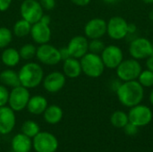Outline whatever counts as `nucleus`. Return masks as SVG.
I'll return each instance as SVG.
<instances>
[{"instance_id": "f257e3e1", "label": "nucleus", "mask_w": 153, "mask_h": 152, "mask_svg": "<svg viewBox=\"0 0 153 152\" xmlns=\"http://www.w3.org/2000/svg\"><path fill=\"white\" fill-rule=\"evenodd\" d=\"M116 93L119 102L123 106L133 108L142 103L144 98V88L137 80L122 82Z\"/></svg>"}, {"instance_id": "f03ea898", "label": "nucleus", "mask_w": 153, "mask_h": 152, "mask_svg": "<svg viewBox=\"0 0 153 152\" xmlns=\"http://www.w3.org/2000/svg\"><path fill=\"white\" fill-rule=\"evenodd\" d=\"M18 74L21 85L29 90L38 87L44 79L43 68L34 62H29L22 65Z\"/></svg>"}, {"instance_id": "7ed1b4c3", "label": "nucleus", "mask_w": 153, "mask_h": 152, "mask_svg": "<svg viewBox=\"0 0 153 152\" xmlns=\"http://www.w3.org/2000/svg\"><path fill=\"white\" fill-rule=\"evenodd\" d=\"M82 73L90 78L100 77L104 71L105 65L100 55L88 52L80 59Z\"/></svg>"}, {"instance_id": "20e7f679", "label": "nucleus", "mask_w": 153, "mask_h": 152, "mask_svg": "<svg viewBox=\"0 0 153 152\" xmlns=\"http://www.w3.org/2000/svg\"><path fill=\"white\" fill-rule=\"evenodd\" d=\"M143 71L140 61L134 58L124 59L121 64L116 68L117 77L121 82L135 81L138 79L141 72Z\"/></svg>"}, {"instance_id": "39448f33", "label": "nucleus", "mask_w": 153, "mask_h": 152, "mask_svg": "<svg viewBox=\"0 0 153 152\" xmlns=\"http://www.w3.org/2000/svg\"><path fill=\"white\" fill-rule=\"evenodd\" d=\"M128 51L132 58L138 61L145 60L152 55V43L146 38L138 37L131 41Z\"/></svg>"}, {"instance_id": "423d86ee", "label": "nucleus", "mask_w": 153, "mask_h": 152, "mask_svg": "<svg viewBox=\"0 0 153 152\" xmlns=\"http://www.w3.org/2000/svg\"><path fill=\"white\" fill-rule=\"evenodd\" d=\"M107 34L113 40H122L128 36V22L121 16H113L107 22Z\"/></svg>"}, {"instance_id": "0eeeda50", "label": "nucleus", "mask_w": 153, "mask_h": 152, "mask_svg": "<svg viewBox=\"0 0 153 152\" xmlns=\"http://www.w3.org/2000/svg\"><path fill=\"white\" fill-rule=\"evenodd\" d=\"M20 13L22 19L34 24L41 19L44 9L38 0H24L20 6Z\"/></svg>"}, {"instance_id": "6e6552de", "label": "nucleus", "mask_w": 153, "mask_h": 152, "mask_svg": "<svg viewBox=\"0 0 153 152\" xmlns=\"http://www.w3.org/2000/svg\"><path fill=\"white\" fill-rule=\"evenodd\" d=\"M30 95L29 89L19 85L17 87L12 88V90L9 94L8 104L9 107L14 111L19 112L26 108L28 102L30 100Z\"/></svg>"}, {"instance_id": "1a4fd4ad", "label": "nucleus", "mask_w": 153, "mask_h": 152, "mask_svg": "<svg viewBox=\"0 0 153 152\" xmlns=\"http://www.w3.org/2000/svg\"><path fill=\"white\" fill-rule=\"evenodd\" d=\"M32 147L36 152H56L58 148V141L48 132H39L33 137Z\"/></svg>"}, {"instance_id": "9d476101", "label": "nucleus", "mask_w": 153, "mask_h": 152, "mask_svg": "<svg viewBox=\"0 0 153 152\" xmlns=\"http://www.w3.org/2000/svg\"><path fill=\"white\" fill-rule=\"evenodd\" d=\"M128 118L130 123L138 127H142L149 125L152 122L153 113L149 107L143 104H138L133 108H130Z\"/></svg>"}, {"instance_id": "9b49d317", "label": "nucleus", "mask_w": 153, "mask_h": 152, "mask_svg": "<svg viewBox=\"0 0 153 152\" xmlns=\"http://www.w3.org/2000/svg\"><path fill=\"white\" fill-rule=\"evenodd\" d=\"M100 56L106 68L116 69L124 60V52L117 45H108L105 47Z\"/></svg>"}, {"instance_id": "f8f14e48", "label": "nucleus", "mask_w": 153, "mask_h": 152, "mask_svg": "<svg viewBox=\"0 0 153 152\" xmlns=\"http://www.w3.org/2000/svg\"><path fill=\"white\" fill-rule=\"evenodd\" d=\"M36 57L41 64L46 65H56L62 61L59 49L48 43L39 45L37 47Z\"/></svg>"}, {"instance_id": "ddd939ff", "label": "nucleus", "mask_w": 153, "mask_h": 152, "mask_svg": "<svg viewBox=\"0 0 153 152\" xmlns=\"http://www.w3.org/2000/svg\"><path fill=\"white\" fill-rule=\"evenodd\" d=\"M107 34V22L102 18H92L84 25V36L88 39H102Z\"/></svg>"}, {"instance_id": "4468645a", "label": "nucleus", "mask_w": 153, "mask_h": 152, "mask_svg": "<svg viewBox=\"0 0 153 152\" xmlns=\"http://www.w3.org/2000/svg\"><path fill=\"white\" fill-rule=\"evenodd\" d=\"M66 47L71 57L81 59L89 52V39L85 36H74L69 40Z\"/></svg>"}, {"instance_id": "2eb2a0df", "label": "nucleus", "mask_w": 153, "mask_h": 152, "mask_svg": "<svg viewBox=\"0 0 153 152\" xmlns=\"http://www.w3.org/2000/svg\"><path fill=\"white\" fill-rule=\"evenodd\" d=\"M43 87L49 93H56L60 91L65 85L66 77L64 73L52 72L43 79Z\"/></svg>"}, {"instance_id": "dca6fc26", "label": "nucleus", "mask_w": 153, "mask_h": 152, "mask_svg": "<svg viewBox=\"0 0 153 152\" xmlns=\"http://www.w3.org/2000/svg\"><path fill=\"white\" fill-rule=\"evenodd\" d=\"M30 36L32 40L39 45L47 44L51 39V30L49 25L38 22L31 25Z\"/></svg>"}, {"instance_id": "f3484780", "label": "nucleus", "mask_w": 153, "mask_h": 152, "mask_svg": "<svg viewBox=\"0 0 153 152\" xmlns=\"http://www.w3.org/2000/svg\"><path fill=\"white\" fill-rule=\"evenodd\" d=\"M16 123L14 111L10 107H0V133H10Z\"/></svg>"}, {"instance_id": "a211bd4d", "label": "nucleus", "mask_w": 153, "mask_h": 152, "mask_svg": "<svg viewBox=\"0 0 153 152\" xmlns=\"http://www.w3.org/2000/svg\"><path fill=\"white\" fill-rule=\"evenodd\" d=\"M63 73L67 78L75 79L79 77L82 73L80 59L70 57L65 60L63 64Z\"/></svg>"}, {"instance_id": "6ab92c4d", "label": "nucleus", "mask_w": 153, "mask_h": 152, "mask_svg": "<svg viewBox=\"0 0 153 152\" xmlns=\"http://www.w3.org/2000/svg\"><path fill=\"white\" fill-rule=\"evenodd\" d=\"M26 108L28 111L32 115H41L48 108V100L45 97L41 95H36L30 98Z\"/></svg>"}, {"instance_id": "aec40b11", "label": "nucleus", "mask_w": 153, "mask_h": 152, "mask_svg": "<svg viewBox=\"0 0 153 152\" xmlns=\"http://www.w3.org/2000/svg\"><path fill=\"white\" fill-rule=\"evenodd\" d=\"M32 148V142L27 135L16 134L12 140V149L13 152H30Z\"/></svg>"}, {"instance_id": "412c9836", "label": "nucleus", "mask_w": 153, "mask_h": 152, "mask_svg": "<svg viewBox=\"0 0 153 152\" xmlns=\"http://www.w3.org/2000/svg\"><path fill=\"white\" fill-rule=\"evenodd\" d=\"M20 60L21 56L19 54V50L13 47L4 48V51L1 55V61L5 66L13 68L20 63Z\"/></svg>"}, {"instance_id": "4be33fe9", "label": "nucleus", "mask_w": 153, "mask_h": 152, "mask_svg": "<svg viewBox=\"0 0 153 152\" xmlns=\"http://www.w3.org/2000/svg\"><path fill=\"white\" fill-rule=\"evenodd\" d=\"M43 114L45 121L50 125H56L59 123L63 118V110L57 105L48 106Z\"/></svg>"}, {"instance_id": "5701e85b", "label": "nucleus", "mask_w": 153, "mask_h": 152, "mask_svg": "<svg viewBox=\"0 0 153 152\" xmlns=\"http://www.w3.org/2000/svg\"><path fill=\"white\" fill-rule=\"evenodd\" d=\"M0 82L1 84L11 88L21 85L18 73L13 69H5L0 73Z\"/></svg>"}, {"instance_id": "b1692460", "label": "nucleus", "mask_w": 153, "mask_h": 152, "mask_svg": "<svg viewBox=\"0 0 153 152\" xmlns=\"http://www.w3.org/2000/svg\"><path fill=\"white\" fill-rule=\"evenodd\" d=\"M31 25L24 19L18 20L13 27V34L17 38H24L30 33Z\"/></svg>"}, {"instance_id": "393cba45", "label": "nucleus", "mask_w": 153, "mask_h": 152, "mask_svg": "<svg viewBox=\"0 0 153 152\" xmlns=\"http://www.w3.org/2000/svg\"><path fill=\"white\" fill-rule=\"evenodd\" d=\"M110 122L116 128H124L129 123L128 114L122 110L115 111L110 116Z\"/></svg>"}, {"instance_id": "a878e982", "label": "nucleus", "mask_w": 153, "mask_h": 152, "mask_svg": "<svg viewBox=\"0 0 153 152\" xmlns=\"http://www.w3.org/2000/svg\"><path fill=\"white\" fill-rule=\"evenodd\" d=\"M39 132V125L32 120H27L22 125V133L30 138L35 137Z\"/></svg>"}, {"instance_id": "bb28decb", "label": "nucleus", "mask_w": 153, "mask_h": 152, "mask_svg": "<svg viewBox=\"0 0 153 152\" xmlns=\"http://www.w3.org/2000/svg\"><path fill=\"white\" fill-rule=\"evenodd\" d=\"M37 47L33 44H25L21 47L19 49V54L21 59L23 60H31L36 56Z\"/></svg>"}, {"instance_id": "cd10ccee", "label": "nucleus", "mask_w": 153, "mask_h": 152, "mask_svg": "<svg viewBox=\"0 0 153 152\" xmlns=\"http://www.w3.org/2000/svg\"><path fill=\"white\" fill-rule=\"evenodd\" d=\"M137 81L143 88H152L153 87V73L147 68L143 70Z\"/></svg>"}, {"instance_id": "c85d7f7f", "label": "nucleus", "mask_w": 153, "mask_h": 152, "mask_svg": "<svg viewBox=\"0 0 153 152\" xmlns=\"http://www.w3.org/2000/svg\"><path fill=\"white\" fill-rule=\"evenodd\" d=\"M13 40V31L6 27H0V48L7 47Z\"/></svg>"}, {"instance_id": "c756f323", "label": "nucleus", "mask_w": 153, "mask_h": 152, "mask_svg": "<svg viewBox=\"0 0 153 152\" xmlns=\"http://www.w3.org/2000/svg\"><path fill=\"white\" fill-rule=\"evenodd\" d=\"M106 45L101 39H90L89 41V52L100 55L103 49L105 48Z\"/></svg>"}, {"instance_id": "7c9ffc66", "label": "nucleus", "mask_w": 153, "mask_h": 152, "mask_svg": "<svg viewBox=\"0 0 153 152\" xmlns=\"http://www.w3.org/2000/svg\"><path fill=\"white\" fill-rule=\"evenodd\" d=\"M9 94L10 92L7 90L6 86L0 84V107L6 106L9 99Z\"/></svg>"}, {"instance_id": "2f4dec72", "label": "nucleus", "mask_w": 153, "mask_h": 152, "mask_svg": "<svg viewBox=\"0 0 153 152\" xmlns=\"http://www.w3.org/2000/svg\"><path fill=\"white\" fill-rule=\"evenodd\" d=\"M123 129H124L126 134H127V135H129V136H134V135L137 134L139 127L136 126L135 125H134V124H132V123L129 122Z\"/></svg>"}, {"instance_id": "473e14b6", "label": "nucleus", "mask_w": 153, "mask_h": 152, "mask_svg": "<svg viewBox=\"0 0 153 152\" xmlns=\"http://www.w3.org/2000/svg\"><path fill=\"white\" fill-rule=\"evenodd\" d=\"M39 3L44 10H53L56 6V0H39Z\"/></svg>"}, {"instance_id": "72a5a7b5", "label": "nucleus", "mask_w": 153, "mask_h": 152, "mask_svg": "<svg viewBox=\"0 0 153 152\" xmlns=\"http://www.w3.org/2000/svg\"><path fill=\"white\" fill-rule=\"evenodd\" d=\"M59 53H60V56H61V60L62 61H65V60H66V59H68V58L71 57L70 53H69V51H68V49H67L66 47H61L59 49Z\"/></svg>"}, {"instance_id": "f704fd0d", "label": "nucleus", "mask_w": 153, "mask_h": 152, "mask_svg": "<svg viewBox=\"0 0 153 152\" xmlns=\"http://www.w3.org/2000/svg\"><path fill=\"white\" fill-rule=\"evenodd\" d=\"M13 0H0V12H5L9 9Z\"/></svg>"}, {"instance_id": "c9c22d12", "label": "nucleus", "mask_w": 153, "mask_h": 152, "mask_svg": "<svg viewBox=\"0 0 153 152\" xmlns=\"http://www.w3.org/2000/svg\"><path fill=\"white\" fill-rule=\"evenodd\" d=\"M121 83H122V82H121L118 78L113 79V81L110 82V88L112 89L113 91L117 92V89L119 88V86L121 85Z\"/></svg>"}, {"instance_id": "e433bc0d", "label": "nucleus", "mask_w": 153, "mask_h": 152, "mask_svg": "<svg viewBox=\"0 0 153 152\" xmlns=\"http://www.w3.org/2000/svg\"><path fill=\"white\" fill-rule=\"evenodd\" d=\"M70 1L78 6H86L91 2V0H70Z\"/></svg>"}, {"instance_id": "4c0bfd02", "label": "nucleus", "mask_w": 153, "mask_h": 152, "mask_svg": "<svg viewBox=\"0 0 153 152\" xmlns=\"http://www.w3.org/2000/svg\"><path fill=\"white\" fill-rule=\"evenodd\" d=\"M146 67L153 73V55L146 59Z\"/></svg>"}, {"instance_id": "58836bf2", "label": "nucleus", "mask_w": 153, "mask_h": 152, "mask_svg": "<svg viewBox=\"0 0 153 152\" xmlns=\"http://www.w3.org/2000/svg\"><path fill=\"white\" fill-rule=\"evenodd\" d=\"M39 22H43V23H45V24L50 25L51 18H50V16H49V15H48V14H43V15H42V17H41V19L39 20Z\"/></svg>"}, {"instance_id": "ea45409f", "label": "nucleus", "mask_w": 153, "mask_h": 152, "mask_svg": "<svg viewBox=\"0 0 153 152\" xmlns=\"http://www.w3.org/2000/svg\"><path fill=\"white\" fill-rule=\"evenodd\" d=\"M136 30H137V28L134 23H128V35H130L132 33L133 34L135 33Z\"/></svg>"}, {"instance_id": "a19ab883", "label": "nucleus", "mask_w": 153, "mask_h": 152, "mask_svg": "<svg viewBox=\"0 0 153 152\" xmlns=\"http://www.w3.org/2000/svg\"><path fill=\"white\" fill-rule=\"evenodd\" d=\"M120 0H103L104 3L106 4H115L117 3H118Z\"/></svg>"}, {"instance_id": "79ce46f5", "label": "nucleus", "mask_w": 153, "mask_h": 152, "mask_svg": "<svg viewBox=\"0 0 153 152\" xmlns=\"http://www.w3.org/2000/svg\"><path fill=\"white\" fill-rule=\"evenodd\" d=\"M149 99H150V102L151 104L153 106V89L152 90L151 93H150V97H149Z\"/></svg>"}, {"instance_id": "37998d69", "label": "nucleus", "mask_w": 153, "mask_h": 152, "mask_svg": "<svg viewBox=\"0 0 153 152\" xmlns=\"http://www.w3.org/2000/svg\"><path fill=\"white\" fill-rule=\"evenodd\" d=\"M144 4H152L153 0H142Z\"/></svg>"}, {"instance_id": "c03bdc74", "label": "nucleus", "mask_w": 153, "mask_h": 152, "mask_svg": "<svg viewBox=\"0 0 153 152\" xmlns=\"http://www.w3.org/2000/svg\"><path fill=\"white\" fill-rule=\"evenodd\" d=\"M152 46H153V39H152Z\"/></svg>"}, {"instance_id": "a18cd8bd", "label": "nucleus", "mask_w": 153, "mask_h": 152, "mask_svg": "<svg viewBox=\"0 0 153 152\" xmlns=\"http://www.w3.org/2000/svg\"><path fill=\"white\" fill-rule=\"evenodd\" d=\"M38 1H39V0H38Z\"/></svg>"}]
</instances>
